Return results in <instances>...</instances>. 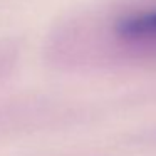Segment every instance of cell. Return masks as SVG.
I'll list each match as a JSON object with an SVG mask.
<instances>
[{"label":"cell","instance_id":"2","mask_svg":"<svg viewBox=\"0 0 156 156\" xmlns=\"http://www.w3.org/2000/svg\"><path fill=\"white\" fill-rule=\"evenodd\" d=\"M116 32L121 37L133 41L156 39V10L121 19L116 24Z\"/></svg>","mask_w":156,"mask_h":156},{"label":"cell","instance_id":"1","mask_svg":"<svg viewBox=\"0 0 156 156\" xmlns=\"http://www.w3.org/2000/svg\"><path fill=\"white\" fill-rule=\"evenodd\" d=\"M39 118L37 106L27 99H0V141L27 131Z\"/></svg>","mask_w":156,"mask_h":156},{"label":"cell","instance_id":"3","mask_svg":"<svg viewBox=\"0 0 156 156\" xmlns=\"http://www.w3.org/2000/svg\"><path fill=\"white\" fill-rule=\"evenodd\" d=\"M20 61V47L10 39L0 37V84L7 81Z\"/></svg>","mask_w":156,"mask_h":156}]
</instances>
